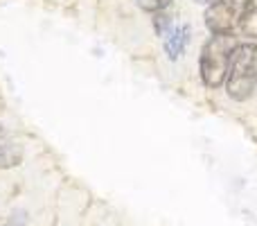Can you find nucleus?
<instances>
[{"instance_id": "2", "label": "nucleus", "mask_w": 257, "mask_h": 226, "mask_svg": "<svg viewBox=\"0 0 257 226\" xmlns=\"http://www.w3.org/2000/svg\"><path fill=\"white\" fill-rule=\"evenodd\" d=\"M237 48V39L232 34H212L205 41L199 59L201 80L208 89H219L226 84L228 68L232 61V52Z\"/></svg>"}, {"instance_id": "5", "label": "nucleus", "mask_w": 257, "mask_h": 226, "mask_svg": "<svg viewBox=\"0 0 257 226\" xmlns=\"http://www.w3.org/2000/svg\"><path fill=\"white\" fill-rule=\"evenodd\" d=\"M239 30L244 36L257 39V0H244L239 14Z\"/></svg>"}, {"instance_id": "6", "label": "nucleus", "mask_w": 257, "mask_h": 226, "mask_svg": "<svg viewBox=\"0 0 257 226\" xmlns=\"http://www.w3.org/2000/svg\"><path fill=\"white\" fill-rule=\"evenodd\" d=\"M169 3H172V0H138V5H140L145 12H154V14L163 12Z\"/></svg>"}, {"instance_id": "1", "label": "nucleus", "mask_w": 257, "mask_h": 226, "mask_svg": "<svg viewBox=\"0 0 257 226\" xmlns=\"http://www.w3.org/2000/svg\"><path fill=\"white\" fill-rule=\"evenodd\" d=\"M226 93L237 102L253 98L257 91V43H237L226 75Z\"/></svg>"}, {"instance_id": "4", "label": "nucleus", "mask_w": 257, "mask_h": 226, "mask_svg": "<svg viewBox=\"0 0 257 226\" xmlns=\"http://www.w3.org/2000/svg\"><path fill=\"white\" fill-rule=\"evenodd\" d=\"M190 34H192V30H190L187 23H172V25L165 30L163 48H165V52H167V57L172 59V61H176V59L183 57L187 43H190Z\"/></svg>"}, {"instance_id": "3", "label": "nucleus", "mask_w": 257, "mask_h": 226, "mask_svg": "<svg viewBox=\"0 0 257 226\" xmlns=\"http://www.w3.org/2000/svg\"><path fill=\"white\" fill-rule=\"evenodd\" d=\"M244 0H217L205 9V27L212 34H232L239 25V14Z\"/></svg>"}, {"instance_id": "7", "label": "nucleus", "mask_w": 257, "mask_h": 226, "mask_svg": "<svg viewBox=\"0 0 257 226\" xmlns=\"http://www.w3.org/2000/svg\"><path fill=\"white\" fill-rule=\"evenodd\" d=\"M196 3H203V5H212V3H217V0H196Z\"/></svg>"}]
</instances>
